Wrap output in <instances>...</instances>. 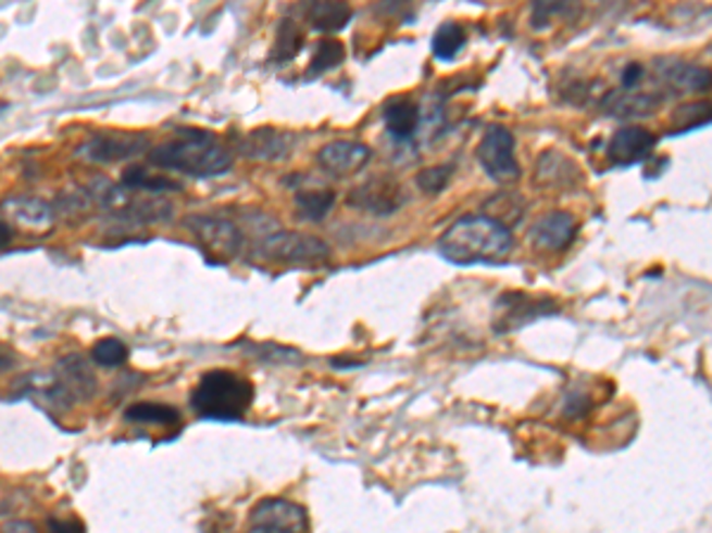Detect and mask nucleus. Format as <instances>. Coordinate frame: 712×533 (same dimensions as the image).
<instances>
[{
	"instance_id": "obj_28",
	"label": "nucleus",
	"mask_w": 712,
	"mask_h": 533,
	"mask_svg": "<svg viewBox=\"0 0 712 533\" xmlns=\"http://www.w3.org/2000/svg\"><path fill=\"white\" fill-rule=\"evenodd\" d=\"M122 186L124 188H132V190L148 192V194H158V198H162V192L180 190V183H176V180L164 178L160 174H150V172H146V168H140V166L128 168V172H124Z\"/></svg>"
},
{
	"instance_id": "obj_3",
	"label": "nucleus",
	"mask_w": 712,
	"mask_h": 533,
	"mask_svg": "<svg viewBox=\"0 0 712 533\" xmlns=\"http://www.w3.org/2000/svg\"><path fill=\"white\" fill-rule=\"evenodd\" d=\"M252 401L254 386L248 377L233 370H210L192 389L190 408L202 420L238 422L252 408Z\"/></svg>"
},
{
	"instance_id": "obj_29",
	"label": "nucleus",
	"mask_w": 712,
	"mask_h": 533,
	"mask_svg": "<svg viewBox=\"0 0 712 533\" xmlns=\"http://www.w3.org/2000/svg\"><path fill=\"white\" fill-rule=\"evenodd\" d=\"M342 62H345L342 41H335V38H323V41L316 46V53L312 55V62H309L307 76L309 79H314V76H321L335 67H340Z\"/></svg>"
},
{
	"instance_id": "obj_35",
	"label": "nucleus",
	"mask_w": 712,
	"mask_h": 533,
	"mask_svg": "<svg viewBox=\"0 0 712 533\" xmlns=\"http://www.w3.org/2000/svg\"><path fill=\"white\" fill-rule=\"evenodd\" d=\"M0 533H38V526L29 522V519H12V522L0 529Z\"/></svg>"
},
{
	"instance_id": "obj_30",
	"label": "nucleus",
	"mask_w": 712,
	"mask_h": 533,
	"mask_svg": "<svg viewBox=\"0 0 712 533\" xmlns=\"http://www.w3.org/2000/svg\"><path fill=\"white\" fill-rule=\"evenodd\" d=\"M128 360V348L122 340H114V337H105L93 346V363L102 368H120Z\"/></svg>"
},
{
	"instance_id": "obj_5",
	"label": "nucleus",
	"mask_w": 712,
	"mask_h": 533,
	"mask_svg": "<svg viewBox=\"0 0 712 533\" xmlns=\"http://www.w3.org/2000/svg\"><path fill=\"white\" fill-rule=\"evenodd\" d=\"M262 256L266 262L297 268H321L330 262V246L307 232L276 230L264 238Z\"/></svg>"
},
{
	"instance_id": "obj_27",
	"label": "nucleus",
	"mask_w": 712,
	"mask_h": 533,
	"mask_svg": "<svg viewBox=\"0 0 712 533\" xmlns=\"http://www.w3.org/2000/svg\"><path fill=\"white\" fill-rule=\"evenodd\" d=\"M708 124H710V102L708 100L689 102V105H684L677 112H672V131H670V136H686V134L696 131V128H703Z\"/></svg>"
},
{
	"instance_id": "obj_17",
	"label": "nucleus",
	"mask_w": 712,
	"mask_h": 533,
	"mask_svg": "<svg viewBox=\"0 0 712 533\" xmlns=\"http://www.w3.org/2000/svg\"><path fill=\"white\" fill-rule=\"evenodd\" d=\"M503 316L497 325V332H509L513 328H523L527 320H535L539 316H547L551 314L553 304L549 299H535V296H527L523 292H509L501 296L499 302Z\"/></svg>"
},
{
	"instance_id": "obj_32",
	"label": "nucleus",
	"mask_w": 712,
	"mask_h": 533,
	"mask_svg": "<svg viewBox=\"0 0 712 533\" xmlns=\"http://www.w3.org/2000/svg\"><path fill=\"white\" fill-rule=\"evenodd\" d=\"M565 12H570V5L565 3H535L533 8V15H535V27L541 29V27H547V22L553 20L555 15H565Z\"/></svg>"
},
{
	"instance_id": "obj_22",
	"label": "nucleus",
	"mask_w": 712,
	"mask_h": 533,
	"mask_svg": "<svg viewBox=\"0 0 712 533\" xmlns=\"http://www.w3.org/2000/svg\"><path fill=\"white\" fill-rule=\"evenodd\" d=\"M307 20L312 24V29L323 34H335L342 31L349 20H352L354 10L347 3H312L307 5Z\"/></svg>"
},
{
	"instance_id": "obj_7",
	"label": "nucleus",
	"mask_w": 712,
	"mask_h": 533,
	"mask_svg": "<svg viewBox=\"0 0 712 533\" xmlns=\"http://www.w3.org/2000/svg\"><path fill=\"white\" fill-rule=\"evenodd\" d=\"M477 162H480L483 172L495 180V183L509 186L521 178V164L515 160V136L507 126L491 124L477 145Z\"/></svg>"
},
{
	"instance_id": "obj_16",
	"label": "nucleus",
	"mask_w": 712,
	"mask_h": 533,
	"mask_svg": "<svg viewBox=\"0 0 712 533\" xmlns=\"http://www.w3.org/2000/svg\"><path fill=\"white\" fill-rule=\"evenodd\" d=\"M383 124L385 131L392 136V140L407 145L419 134L421 126V107L419 102H413L411 98H390L383 105Z\"/></svg>"
},
{
	"instance_id": "obj_31",
	"label": "nucleus",
	"mask_w": 712,
	"mask_h": 533,
	"mask_svg": "<svg viewBox=\"0 0 712 533\" xmlns=\"http://www.w3.org/2000/svg\"><path fill=\"white\" fill-rule=\"evenodd\" d=\"M457 166L454 164H442V166H433V168H425V172L419 174L416 183L425 194H439L447 186L451 176H454Z\"/></svg>"
},
{
	"instance_id": "obj_37",
	"label": "nucleus",
	"mask_w": 712,
	"mask_h": 533,
	"mask_svg": "<svg viewBox=\"0 0 712 533\" xmlns=\"http://www.w3.org/2000/svg\"><path fill=\"white\" fill-rule=\"evenodd\" d=\"M12 238H15V230H12L3 218H0V250L8 246L12 242Z\"/></svg>"
},
{
	"instance_id": "obj_36",
	"label": "nucleus",
	"mask_w": 712,
	"mask_h": 533,
	"mask_svg": "<svg viewBox=\"0 0 712 533\" xmlns=\"http://www.w3.org/2000/svg\"><path fill=\"white\" fill-rule=\"evenodd\" d=\"M15 363H17L15 354H12L8 346L0 344V372H8L10 368H15Z\"/></svg>"
},
{
	"instance_id": "obj_8",
	"label": "nucleus",
	"mask_w": 712,
	"mask_h": 533,
	"mask_svg": "<svg viewBox=\"0 0 712 533\" xmlns=\"http://www.w3.org/2000/svg\"><path fill=\"white\" fill-rule=\"evenodd\" d=\"M245 533H309V517L302 505L285 498H266L254 505Z\"/></svg>"
},
{
	"instance_id": "obj_12",
	"label": "nucleus",
	"mask_w": 712,
	"mask_h": 533,
	"mask_svg": "<svg viewBox=\"0 0 712 533\" xmlns=\"http://www.w3.org/2000/svg\"><path fill=\"white\" fill-rule=\"evenodd\" d=\"M577 232H579V220L575 214L549 212V214H544L533 226L527 240L533 242L537 250L565 252L567 246L575 242Z\"/></svg>"
},
{
	"instance_id": "obj_6",
	"label": "nucleus",
	"mask_w": 712,
	"mask_h": 533,
	"mask_svg": "<svg viewBox=\"0 0 712 533\" xmlns=\"http://www.w3.org/2000/svg\"><path fill=\"white\" fill-rule=\"evenodd\" d=\"M186 226L210 264H228L242 250V230L228 218L196 214L186 218Z\"/></svg>"
},
{
	"instance_id": "obj_10",
	"label": "nucleus",
	"mask_w": 712,
	"mask_h": 533,
	"mask_svg": "<svg viewBox=\"0 0 712 533\" xmlns=\"http://www.w3.org/2000/svg\"><path fill=\"white\" fill-rule=\"evenodd\" d=\"M407 202L404 188L392 178H371L349 194V204L373 216H392Z\"/></svg>"
},
{
	"instance_id": "obj_11",
	"label": "nucleus",
	"mask_w": 712,
	"mask_h": 533,
	"mask_svg": "<svg viewBox=\"0 0 712 533\" xmlns=\"http://www.w3.org/2000/svg\"><path fill=\"white\" fill-rule=\"evenodd\" d=\"M658 145V136H653L649 128L644 126H623L613 134L611 142H608V160L615 166H634L646 160H651V154Z\"/></svg>"
},
{
	"instance_id": "obj_33",
	"label": "nucleus",
	"mask_w": 712,
	"mask_h": 533,
	"mask_svg": "<svg viewBox=\"0 0 712 533\" xmlns=\"http://www.w3.org/2000/svg\"><path fill=\"white\" fill-rule=\"evenodd\" d=\"M48 531L50 533H84V524L79 522V519H62V517H50L48 519Z\"/></svg>"
},
{
	"instance_id": "obj_25",
	"label": "nucleus",
	"mask_w": 712,
	"mask_h": 533,
	"mask_svg": "<svg viewBox=\"0 0 712 533\" xmlns=\"http://www.w3.org/2000/svg\"><path fill=\"white\" fill-rule=\"evenodd\" d=\"M295 206L304 220H323L335 206L333 190H297Z\"/></svg>"
},
{
	"instance_id": "obj_24",
	"label": "nucleus",
	"mask_w": 712,
	"mask_h": 533,
	"mask_svg": "<svg viewBox=\"0 0 712 533\" xmlns=\"http://www.w3.org/2000/svg\"><path fill=\"white\" fill-rule=\"evenodd\" d=\"M302 48H304V31L300 29V24L295 20H283L278 24L274 48H271V62L276 64L292 62L302 53Z\"/></svg>"
},
{
	"instance_id": "obj_19",
	"label": "nucleus",
	"mask_w": 712,
	"mask_h": 533,
	"mask_svg": "<svg viewBox=\"0 0 712 533\" xmlns=\"http://www.w3.org/2000/svg\"><path fill=\"white\" fill-rule=\"evenodd\" d=\"M3 212L32 232H48L55 224V210L38 198H8Z\"/></svg>"
},
{
	"instance_id": "obj_23",
	"label": "nucleus",
	"mask_w": 712,
	"mask_h": 533,
	"mask_svg": "<svg viewBox=\"0 0 712 533\" xmlns=\"http://www.w3.org/2000/svg\"><path fill=\"white\" fill-rule=\"evenodd\" d=\"M124 420L134 422V424L178 427L180 424V413L174 406H166V403L140 401V403H134V406L126 408Z\"/></svg>"
},
{
	"instance_id": "obj_34",
	"label": "nucleus",
	"mask_w": 712,
	"mask_h": 533,
	"mask_svg": "<svg viewBox=\"0 0 712 533\" xmlns=\"http://www.w3.org/2000/svg\"><path fill=\"white\" fill-rule=\"evenodd\" d=\"M644 79V64L641 62H629L623 72V90H634Z\"/></svg>"
},
{
	"instance_id": "obj_4",
	"label": "nucleus",
	"mask_w": 712,
	"mask_h": 533,
	"mask_svg": "<svg viewBox=\"0 0 712 533\" xmlns=\"http://www.w3.org/2000/svg\"><path fill=\"white\" fill-rule=\"evenodd\" d=\"M93 200L102 206V210L110 212L112 216L128 220V224H152V220H166L174 216V206L158 198V194H148L140 190H132L124 186H110L102 183L100 188H93Z\"/></svg>"
},
{
	"instance_id": "obj_20",
	"label": "nucleus",
	"mask_w": 712,
	"mask_h": 533,
	"mask_svg": "<svg viewBox=\"0 0 712 533\" xmlns=\"http://www.w3.org/2000/svg\"><path fill=\"white\" fill-rule=\"evenodd\" d=\"M537 180L547 188H573L579 183V168L561 152H544L537 166Z\"/></svg>"
},
{
	"instance_id": "obj_15",
	"label": "nucleus",
	"mask_w": 712,
	"mask_h": 533,
	"mask_svg": "<svg viewBox=\"0 0 712 533\" xmlns=\"http://www.w3.org/2000/svg\"><path fill=\"white\" fill-rule=\"evenodd\" d=\"M53 375L58 382L67 389V394L76 401L93 398L98 392V377L90 363L82 354H70L55 363Z\"/></svg>"
},
{
	"instance_id": "obj_13",
	"label": "nucleus",
	"mask_w": 712,
	"mask_h": 533,
	"mask_svg": "<svg viewBox=\"0 0 712 533\" xmlns=\"http://www.w3.org/2000/svg\"><path fill=\"white\" fill-rule=\"evenodd\" d=\"M316 160L330 176H354L371 162V148L357 140H333L318 150Z\"/></svg>"
},
{
	"instance_id": "obj_1",
	"label": "nucleus",
	"mask_w": 712,
	"mask_h": 533,
	"mask_svg": "<svg viewBox=\"0 0 712 533\" xmlns=\"http://www.w3.org/2000/svg\"><path fill=\"white\" fill-rule=\"evenodd\" d=\"M511 228L485 214H469L451 224L437 242V252L457 266H501L513 254Z\"/></svg>"
},
{
	"instance_id": "obj_14",
	"label": "nucleus",
	"mask_w": 712,
	"mask_h": 533,
	"mask_svg": "<svg viewBox=\"0 0 712 533\" xmlns=\"http://www.w3.org/2000/svg\"><path fill=\"white\" fill-rule=\"evenodd\" d=\"M295 150V136L276 131V128H257L240 140V152L257 162H283Z\"/></svg>"
},
{
	"instance_id": "obj_26",
	"label": "nucleus",
	"mask_w": 712,
	"mask_h": 533,
	"mask_svg": "<svg viewBox=\"0 0 712 533\" xmlns=\"http://www.w3.org/2000/svg\"><path fill=\"white\" fill-rule=\"evenodd\" d=\"M465 41H469V36H465L461 24L445 22L433 36V53L437 60L451 62L465 48Z\"/></svg>"
},
{
	"instance_id": "obj_2",
	"label": "nucleus",
	"mask_w": 712,
	"mask_h": 533,
	"mask_svg": "<svg viewBox=\"0 0 712 533\" xmlns=\"http://www.w3.org/2000/svg\"><path fill=\"white\" fill-rule=\"evenodd\" d=\"M152 166L192 178H214L233 166V152L214 134L202 128H178L172 140L148 152Z\"/></svg>"
},
{
	"instance_id": "obj_9",
	"label": "nucleus",
	"mask_w": 712,
	"mask_h": 533,
	"mask_svg": "<svg viewBox=\"0 0 712 533\" xmlns=\"http://www.w3.org/2000/svg\"><path fill=\"white\" fill-rule=\"evenodd\" d=\"M150 150V140L142 134H100L88 138L84 145L76 150V157L96 164H112L138 157V154Z\"/></svg>"
},
{
	"instance_id": "obj_21",
	"label": "nucleus",
	"mask_w": 712,
	"mask_h": 533,
	"mask_svg": "<svg viewBox=\"0 0 712 533\" xmlns=\"http://www.w3.org/2000/svg\"><path fill=\"white\" fill-rule=\"evenodd\" d=\"M660 105V98L658 96H632V93H615L605 96L601 107L605 114L615 116V119H639V116H646L655 112Z\"/></svg>"
},
{
	"instance_id": "obj_18",
	"label": "nucleus",
	"mask_w": 712,
	"mask_h": 533,
	"mask_svg": "<svg viewBox=\"0 0 712 533\" xmlns=\"http://www.w3.org/2000/svg\"><path fill=\"white\" fill-rule=\"evenodd\" d=\"M658 76L670 93L689 96V93H703L710 86L708 69L696 67L689 62H658Z\"/></svg>"
}]
</instances>
